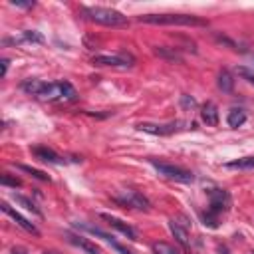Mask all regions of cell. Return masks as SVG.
<instances>
[{
    "instance_id": "obj_1",
    "label": "cell",
    "mask_w": 254,
    "mask_h": 254,
    "mask_svg": "<svg viewBox=\"0 0 254 254\" xmlns=\"http://www.w3.org/2000/svg\"><path fill=\"white\" fill-rule=\"evenodd\" d=\"M208 192V208L202 212V222L210 228L218 226V216L228 210L230 206V194L224 189H210Z\"/></svg>"
},
{
    "instance_id": "obj_2",
    "label": "cell",
    "mask_w": 254,
    "mask_h": 254,
    "mask_svg": "<svg viewBox=\"0 0 254 254\" xmlns=\"http://www.w3.org/2000/svg\"><path fill=\"white\" fill-rule=\"evenodd\" d=\"M139 22L145 24H161V26H208L204 18L192 14H141Z\"/></svg>"
},
{
    "instance_id": "obj_3",
    "label": "cell",
    "mask_w": 254,
    "mask_h": 254,
    "mask_svg": "<svg viewBox=\"0 0 254 254\" xmlns=\"http://www.w3.org/2000/svg\"><path fill=\"white\" fill-rule=\"evenodd\" d=\"M83 16L87 20L101 24V26H107V28H121V26L129 24L127 16H123L121 12H117L113 8H105V6H85Z\"/></svg>"
},
{
    "instance_id": "obj_4",
    "label": "cell",
    "mask_w": 254,
    "mask_h": 254,
    "mask_svg": "<svg viewBox=\"0 0 254 254\" xmlns=\"http://www.w3.org/2000/svg\"><path fill=\"white\" fill-rule=\"evenodd\" d=\"M38 97L48 101H73L77 97V91L69 81H52V83L42 81Z\"/></svg>"
},
{
    "instance_id": "obj_5",
    "label": "cell",
    "mask_w": 254,
    "mask_h": 254,
    "mask_svg": "<svg viewBox=\"0 0 254 254\" xmlns=\"http://www.w3.org/2000/svg\"><path fill=\"white\" fill-rule=\"evenodd\" d=\"M91 64L97 67H119V69H127L133 67L135 58L131 54L119 52V54H97L91 58Z\"/></svg>"
},
{
    "instance_id": "obj_6",
    "label": "cell",
    "mask_w": 254,
    "mask_h": 254,
    "mask_svg": "<svg viewBox=\"0 0 254 254\" xmlns=\"http://www.w3.org/2000/svg\"><path fill=\"white\" fill-rule=\"evenodd\" d=\"M149 163L157 169L159 175L171 179V181H177V183H192L194 181V175L179 165H171V163H165V161H157V159H149Z\"/></svg>"
},
{
    "instance_id": "obj_7",
    "label": "cell",
    "mask_w": 254,
    "mask_h": 254,
    "mask_svg": "<svg viewBox=\"0 0 254 254\" xmlns=\"http://www.w3.org/2000/svg\"><path fill=\"white\" fill-rule=\"evenodd\" d=\"M113 200L123 204V206H129V208H137V210H151V200L141 194L139 190H133V189H125V190H119L117 194H113Z\"/></svg>"
},
{
    "instance_id": "obj_8",
    "label": "cell",
    "mask_w": 254,
    "mask_h": 254,
    "mask_svg": "<svg viewBox=\"0 0 254 254\" xmlns=\"http://www.w3.org/2000/svg\"><path fill=\"white\" fill-rule=\"evenodd\" d=\"M183 125V121H171V123H139L137 129L151 133V135H171L175 131H179Z\"/></svg>"
},
{
    "instance_id": "obj_9",
    "label": "cell",
    "mask_w": 254,
    "mask_h": 254,
    "mask_svg": "<svg viewBox=\"0 0 254 254\" xmlns=\"http://www.w3.org/2000/svg\"><path fill=\"white\" fill-rule=\"evenodd\" d=\"M99 218L101 220H105L111 228H115L117 232H121L123 236H127L129 240H139V234H137V230L131 226V224H127V222H123L121 218H117V216H111V214H105V212H101L99 214Z\"/></svg>"
},
{
    "instance_id": "obj_10",
    "label": "cell",
    "mask_w": 254,
    "mask_h": 254,
    "mask_svg": "<svg viewBox=\"0 0 254 254\" xmlns=\"http://www.w3.org/2000/svg\"><path fill=\"white\" fill-rule=\"evenodd\" d=\"M65 240H67L69 244H73L75 248H79V250H83L85 254H101V250H99V246H97L95 242H91L89 238H85V236H81V234H73V232H65Z\"/></svg>"
},
{
    "instance_id": "obj_11",
    "label": "cell",
    "mask_w": 254,
    "mask_h": 254,
    "mask_svg": "<svg viewBox=\"0 0 254 254\" xmlns=\"http://www.w3.org/2000/svg\"><path fill=\"white\" fill-rule=\"evenodd\" d=\"M32 155L36 159H40L44 163H52V165H64L65 163V159L62 155H58L54 149H48V147H42V145L32 147Z\"/></svg>"
},
{
    "instance_id": "obj_12",
    "label": "cell",
    "mask_w": 254,
    "mask_h": 254,
    "mask_svg": "<svg viewBox=\"0 0 254 254\" xmlns=\"http://www.w3.org/2000/svg\"><path fill=\"white\" fill-rule=\"evenodd\" d=\"M4 46L8 44H44V36L36 30H24L18 38H4Z\"/></svg>"
},
{
    "instance_id": "obj_13",
    "label": "cell",
    "mask_w": 254,
    "mask_h": 254,
    "mask_svg": "<svg viewBox=\"0 0 254 254\" xmlns=\"http://www.w3.org/2000/svg\"><path fill=\"white\" fill-rule=\"evenodd\" d=\"M169 228H171L175 240H177L183 248H189V246H190V242H189V226H187V224L179 222L177 218H171V220H169Z\"/></svg>"
},
{
    "instance_id": "obj_14",
    "label": "cell",
    "mask_w": 254,
    "mask_h": 254,
    "mask_svg": "<svg viewBox=\"0 0 254 254\" xmlns=\"http://www.w3.org/2000/svg\"><path fill=\"white\" fill-rule=\"evenodd\" d=\"M0 206H2V210H4V212H6L8 216H10V218H14V220H16V224H18V226H22V228H24L26 232L38 234V228H36V226H34V224H32V222H30L28 218H24V216H22L20 212H16V210H14V208H12V206H10L8 202H2Z\"/></svg>"
},
{
    "instance_id": "obj_15",
    "label": "cell",
    "mask_w": 254,
    "mask_h": 254,
    "mask_svg": "<svg viewBox=\"0 0 254 254\" xmlns=\"http://www.w3.org/2000/svg\"><path fill=\"white\" fill-rule=\"evenodd\" d=\"M200 117H202V121H204L206 125L214 127V125L218 123V107H216V103L206 101V103L200 107Z\"/></svg>"
},
{
    "instance_id": "obj_16",
    "label": "cell",
    "mask_w": 254,
    "mask_h": 254,
    "mask_svg": "<svg viewBox=\"0 0 254 254\" xmlns=\"http://www.w3.org/2000/svg\"><path fill=\"white\" fill-rule=\"evenodd\" d=\"M246 121V111L242 107H232L226 115V123L228 127H240L242 123Z\"/></svg>"
},
{
    "instance_id": "obj_17",
    "label": "cell",
    "mask_w": 254,
    "mask_h": 254,
    "mask_svg": "<svg viewBox=\"0 0 254 254\" xmlns=\"http://www.w3.org/2000/svg\"><path fill=\"white\" fill-rule=\"evenodd\" d=\"M218 89H220L222 93H232V89H234V79H232V73H230V71L222 69V71L218 73Z\"/></svg>"
},
{
    "instance_id": "obj_18",
    "label": "cell",
    "mask_w": 254,
    "mask_h": 254,
    "mask_svg": "<svg viewBox=\"0 0 254 254\" xmlns=\"http://www.w3.org/2000/svg\"><path fill=\"white\" fill-rule=\"evenodd\" d=\"M224 167H226V169H238V171L254 169V155H252V157H242V159L228 161V163H224Z\"/></svg>"
},
{
    "instance_id": "obj_19",
    "label": "cell",
    "mask_w": 254,
    "mask_h": 254,
    "mask_svg": "<svg viewBox=\"0 0 254 254\" xmlns=\"http://www.w3.org/2000/svg\"><path fill=\"white\" fill-rule=\"evenodd\" d=\"M12 198H14L18 204H22L26 210H30V212H34V214L42 216V210H40V208L34 204V200H32V198H28V196H24V194H16V192L12 194Z\"/></svg>"
},
{
    "instance_id": "obj_20",
    "label": "cell",
    "mask_w": 254,
    "mask_h": 254,
    "mask_svg": "<svg viewBox=\"0 0 254 254\" xmlns=\"http://www.w3.org/2000/svg\"><path fill=\"white\" fill-rule=\"evenodd\" d=\"M151 248H153V254H181V250L169 242H153Z\"/></svg>"
},
{
    "instance_id": "obj_21",
    "label": "cell",
    "mask_w": 254,
    "mask_h": 254,
    "mask_svg": "<svg viewBox=\"0 0 254 254\" xmlns=\"http://www.w3.org/2000/svg\"><path fill=\"white\" fill-rule=\"evenodd\" d=\"M18 169L24 171V173H30V175H32L34 179H38V181H50V177H48L44 171L34 169V167H30V165H18Z\"/></svg>"
},
{
    "instance_id": "obj_22",
    "label": "cell",
    "mask_w": 254,
    "mask_h": 254,
    "mask_svg": "<svg viewBox=\"0 0 254 254\" xmlns=\"http://www.w3.org/2000/svg\"><path fill=\"white\" fill-rule=\"evenodd\" d=\"M40 85H42L40 79H26V81L22 83V89H24L26 93H30V95H38Z\"/></svg>"
},
{
    "instance_id": "obj_23",
    "label": "cell",
    "mask_w": 254,
    "mask_h": 254,
    "mask_svg": "<svg viewBox=\"0 0 254 254\" xmlns=\"http://www.w3.org/2000/svg\"><path fill=\"white\" fill-rule=\"evenodd\" d=\"M0 183H2L4 187H14V189L22 185V181H20V179H16V177H10L8 173H4V175H2V179H0Z\"/></svg>"
},
{
    "instance_id": "obj_24",
    "label": "cell",
    "mask_w": 254,
    "mask_h": 254,
    "mask_svg": "<svg viewBox=\"0 0 254 254\" xmlns=\"http://www.w3.org/2000/svg\"><path fill=\"white\" fill-rule=\"evenodd\" d=\"M236 73H238V75H242L246 81L254 83V73H252V71H250L246 65H238V67H236Z\"/></svg>"
},
{
    "instance_id": "obj_25",
    "label": "cell",
    "mask_w": 254,
    "mask_h": 254,
    "mask_svg": "<svg viewBox=\"0 0 254 254\" xmlns=\"http://www.w3.org/2000/svg\"><path fill=\"white\" fill-rule=\"evenodd\" d=\"M181 103H183L185 107H194V105H196V101H194L192 97H189V95H183V97H181Z\"/></svg>"
},
{
    "instance_id": "obj_26",
    "label": "cell",
    "mask_w": 254,
    "mask_h": 254,
    "mask_svg": "<svg viewBox=\"0 0 254 254\" xmlns=\"http://www.w3.org/2000/svg\"><path fill=\"white\" fill-rule=\"evenodd\" d=\"M10 4H12V6H18V8H32V6H34V2H16V0L10 2Z\"/></svg>"
},
{
    "instance_id": "obj_27",
    "label": "cell",
    "mask_w": 254,
    "mask_h": 254,
    "mask_svg": "<svg viewBox=\"0 0 254 254\" xmlns=\"http://www.w3.org/2000/svg\"><path fill=\"white\" fill-rule=\"evenodd\" d=\"M8 64H10V60L4 58V60H2V75H6V71H8Z\"/></svg>"
},
{
    "instance_id": "obj_28",
    "label": "cell",
    "mask_w": 254,
    "mask_h": 254,
    "mask_svg": "<svg viewBox=\"0 0 254 254\" xmlns=\"http://www.w3.org/2000/svg\"><path fill=\"white\" fill-rule=\"evenodd\" d=\"M12 254H26V250H24V248H14Z\"/></svg>"
},
{
    "instance_id": "obj_29",
    "label": "cell",
    "mask_w": 254,
    "mask_h": 254,
    "mask_svg": "<svg viewBox=\"0 0 254 254\" xmlns=\"http://www.w3.org/2000/svg\"><path fill=\"white\" fill-rule=\"evenodd\" d=\"M252 67H254V56H252Z\"/></svg>"
},
{
    "instance_id": "obj_30",
    "label": "cell",
    "mask_w": 254,
    "mask_h": 254,
    "mask_svg": "<svg viewBox=\"0 0 254 254\" xmlns=\"http://www.w3.org/2000/svg\"><path fill=\"white\" fill-rule=\"evenodd\" d=\"M44 254H52V252H44Z\"/></svg>"
}]
</instances>
